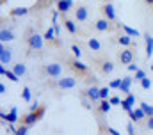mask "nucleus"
I'll return each instance as SVG.
<instances>
[{
	"instance_id": "1",
	"label": "nucleus",
	"mask_w": 153,
	"mask_h": 135,
	"mask_svg": "<svg viewBox=\"0 0 153 135\" xmlns=\"http://www.w3.org/2000/svg\"><path fill=\"white\" fill-rule=\"evenodd\" d=\"M45 37L38 34L34 27H27V30L23 34V43L27 46V55H41L45 52V45H43Z\"/></svg>"
},
{
	"instance_id": "2",
	"label": "nucleus",
	"mask_w": 153,
	"mask_h": 135,
	"mask_svg": "<svg viewBox=\"0 0 153 135\" xmlns=\"http://www.w3.org/2000/svg\"><path fill=\"white\" fill-rule=\"evenodd\" d=\"M62 61H64L66 68H68L75 76L82 78V80L91 75V68L87 66V64H84L82 61H78L76 57H62Z\"/></svg>"
},
{
	"instance_id": "3",
	"label": "nucleus",
	"mask_w": 153,
	"mask_h": 135,
	"mask_svg": "<svg viewBox=\"0 0 153 135\" xmlns=\"http://www.w3.org/2000/svg\"><path fill=\"white\" fill-rule=\"evenodd\" d=\"M76 76H59V78H46V82H45V87H50V89H61V91H64V89H73L76 87Z\"/></svg>"
},
{
	"instance_id": "4",
	"label": "nucleus",
	"mask_w": 153,
	"mask_h": 135,
	"mask_svg": "<svg viewBox=\"0 0 153 135\" xmlns=\"http://www.w3.org/2000/svg\"><path fill=\"white\" fill-rule=\"evenodd\" d=\"M91 61H93V68L102 75V76H107V75H111L112 71H114V62L111 61V59H107V55L103 53V55H91Z\"/></svg>"
},
{
	"instance_id": "5",
	"label": "nucleus",
	"mask_w": 153,
	"mask_h": 135,
	"mask_svg": "<svg viewBox=\"0 0 153 135\" xmlns=\"http://www.w3.org/2000/svg\"><path fill=\"white\" fill-rule=\"evenodd\" d=\"M45 112H46V107L45 105H39L38 108H34V110H29L22 119H20V125H27V126H32V125H36L38 121L43 119V116H45Z\"/></svg>"
},
{
	"instance_id": "6",
	"label": "nucleus",
	"mask_w": 153,
	"mask_h": 135,
	"mask_svg": "<svg viewBox=\"0 0 153 135\" xmlns=\"http://www.w3.org/2000/svg\"><path fill=\"white\" fill-rule=\"evenodd\" d=\"M119 23H116V22H111V20H107V18H98V20H94L93 22V30L96 34H111L114 32V29L117 27Z\"/></svg>"
},
{
	"instance_id": "7",
	"label": "nucleus",
	"mask_w": 153,
	"mask_h": 135,
	"mask_svg": "<svg viewBox=\"0 0 153 135\" xmlns=\"http://www.w3.org/2000/svg\"><path fill=\"white\" fill-rule=\"evenodd\" d=\"M39 71H41V75L45 78H59V76H62V66L59 62H45V64H41Z\"/></svg>"
},
{
	"instance_id": "8",
	"label": "nucleus",
	"mask_w": 153,
	"mask_h": 135,
	"mask_svg": "<svg viewBox=\"0 0 153 135\" xmlns=\"http://www.w3.org/2000/svg\"><path fill=\"white\" fill-rule=\"evenodd\" d=\"M75 20L80 27H87L91 22V9L85 4H78L75 7Z\"/></svg>"
},
{
	"instance_id": "9",
	"label": "nucleus",
	"mask_w": 153,
	"mask_h": 135,
	"mask_svg": "<svg viewBox=\"0 0 153 135\" xmlns=\"http://www.w3.org/2000/svg\"><path fill=\"white\" fill-rule=\"evenodd\" d=\"M134 57H135L134 48L128 46V48H123V50H119V52L116 53V62L121 64V66H128L130 62H134Z\"/></svg>"
},
{
	"instance_id": "10",
	"label": "nucleus",
	"mask_w": 153,
	"mask_h": 135,
	"mask_svg": "<svg viewBox=\"0 0 153 135\" xmlns=\"http://www.w3.org/2000/svg\"><path fill=\"white\" fill-rule=\"evenodd\" d=\"M85 45H87V48L93 52L91 55H103V43L98 39V37H87V41H85Z\"/></svg>"
},
{
	"instance_id": "11",
	"label": "nucleus",
	"mask_w": 153,
	"mask_h": 135,
	"mask_svg": "<svg viewBox=\"0 0 153 135\" xmlns=\"http://www.w3.org/2000/svg\"><path fill=\"white\" fill-rule=\"evenodd\" d=\"M98 11H100V14H102L103 18H107V20H111V22H117V16H116L114 5H112L111 2H103V4L98 7Z\"/></svg>"
},
{
	"instance_id": "12",
	"label": "nucleus",
	"mask_w": 153,
	"mask_h": 135,
	"mask_svg": "<svg viewBox=\"0 0 153 135\" xmlns=\"http://www.w3.org/2000/svg\"><path fill=\"white\" fill-rule=\"evenodd\" d=\"M82 96L87 98L89 101H93V103H98V101L102 100V96H100V87H98V85H89L85 91H82Z\"/></svg>"
},
{
	"instance_id": "13",
	"label": "nucleus",
	"mask_w": 153,
	"mask_h": 135,
	"mask_svg": "<svg viewBox=\"0 0 153 135\" xmlns=\"http://www.w3.org/2000/svg\"><path fill=\"white\" fill-rule=\"evenodd\" d=\"M62 25H64V29L71 34V36H75V34L78 32V23H76V20L68 18L66 14H62Z\"/></svg>"
},
{
	"instance_id": "14",
	"label": "nucleus",
	"mask_w": 153,
	"mask_h": 135,
	"mask_svg": "<svg viewBox=\"0 0 153 135\" xmlns=\"http://www.w3.org/2000/svg\"><path fill=\"white\" fill-rule=\"evenodd\" d=\"M128 116H130V119H132L134 123H141V125L148 119V116L144 114V110H143L141 107H139V108H135V110H130V112H128Z\"/></svg>"
},
{
	"instance_id": "15",
	"label": "nucleus",
	"mask_w": 153,
	"mask_h": 135,
	"mask_svg": "<svg viewBox=\"0 0 153 135\" xmlns=\"http://www.w3.org/2000/svg\"><path fill=\"white\" fill-rule=\"evenodd\" d=\"M55 7H57V11H59L61 14H66V13H70V11L75 7V2H73V0H57Z\"/></svg>"
},
{
	"instance_id": "16",
	"label": "nucleus",
	"mask_w": 153,
	"mask_h": 135,
	"mask_svg": "<svg viewBox=\"0 0 153 135\" xmlns=\"http://www.w3.org/2000/svg\"><path fill=\"white\" fill-rule=\"evenodd\" d=\"M117 45H121V46H125V48H128V46H132L134 48V39H132V36H128V34H119L117 36Z\"/></svg>"
},
{
	"instance_id": "17",
	"label": "nucleus",
	"mask_w": 153,
	"mask_h": 135,
	"mask_svg": "<svg viewBox=\"0 0 153 135\" xmlns=\"http://www.w3.org/2000/svg\"><path fill=\"white\" fill-rule=\"evenodd\" d=\"M111 107H112L111 100H100V101H98V107H96V110H98V114H100V116H105V114H109Z\"/></svg>"
},
{
	"instance_id": "18",
	"label": "nucleus",
	"mask_w": 153,
	"mask_h": 135,
	"mask_svg": "<svg viewBox=\"0 0 153 135\" xmlns=\"http://www.w3.org/2000/svg\"><path fill=\"white\" fill-rule=\"evenodd\" d=\"M0 62H2V66L11 62V50H7L4 43H2V48H0Z\"/></svg>"
},
{
	"instance_id": "19",
	"label": "nucleus",
	"mask_w": 153,
	"mask_h": 135,
	"mask_svg": "<svg viewBox=\"0 0 153 135\" xmlns=\"http://www.w3.org/2000/svg\"><path fill=\"white\" fill-rule=\"evenodd\" d=\"M132 82H134V78H132V76H125V78L121 80V85H119V93H123V94H126V93H130V87H132Z\"/></svg>"
},
{
	"instance_id": "20",
	"label": "nucleus",
	"mask_w": 153,
	"mask_h": 135,
	"mask_svg": "<svg viewBox=\"0 0 153 135\" xmlns=\"http://www.w3.org/2000/svg\"><path fill=\"white\" fill-rule=\"evenodd\" d=\"M2 119L7 121V123H18V110H16V107L11 108V114H2Z\"/></svg>"
},
{
	"instance_id": "21",
	"label": "nucleus",
	"mask_w": 153,
	"mask_h": 135,
	"mask_svg": "<svg viewBox=\"0 0 153 135\" xmlns=\"http://www.w3.org/2000/svg\"><path fill=\"white\" fill-rule=\"evenodd\" d=\"M29 7H14V9H11L9 11V16H13V18H18V16H25V14H29Z\"/></svg>"
},
{
	"instance_id": "22",
	"label": "nucleus",
	"mask_w": 153,
	"mask_h": 135,
	"mask_svg": "<svg viewBox=\"0 0 153 135\" xmlns=\"http://www.w3.org/2000/svg\"><path fill=\"white\" fill-rule=\"evenodd\" d=\"M144 41H146V57L150 59V57L153 55V37L146 32L144 34Z\"/></svg>"
},
{
	"instance_id": "23",
	"label": "nucleus",
	"mask_w": 153,
	"mask_h": 135,
	"mask_svg": "<svg viewBox=\"0 0 153 135\" xmlns=\"http://www.w3.org/2000/svg\"><path fill=\"white\" fill-rule=\"evenodd\" d=\"M119 29H123L125 32L128 34V36H132V37H139V36H141V32H139V30H135V29L128 27V25H126V23H123V22H119Z\"/></svg>"
},
{
	"instance_id": "24",
	"label": "nucleus",
	"mask_w": 153,
	"mask_h": 135,
	"mask_svg": "<svg viewBox=\"0 0 153 135\" xmlns=\"http://www.w3.org/2000/svg\"><path fill=\"white\" fill-rule=\"evenodd\" d=\"M0 73H2L4 76H9V78H11L13 82H20V76H18V75H16L14 71H9V69H5L4 66L0 68Z\"/></svg>"
},
{
	"instance_id": "25",
	"label": "nucleus",
	"mask_w": 153,
	"mask_h": 135,
	"mask_svg": "<svg viewBox=\"0 0 153 135\" xmlns=\"http://www.w3.org/2000/svg\"><path fill=\"white\" fill-rule=\"evenodd\" d=\"M0 39H2V43H5V41H11V39H14V37H13V32H11V30H7L5 27H2V30H0Z\"/></svg>"
},
{
	"instance_id": "26",
	"label": "nucleus",
	"mask_w": 153,
	"mask_h": 135,
	"mask_svg": "<svg viewBox=\"0 0 153 135\" xmlns=\"http://www.w3.org/2000/svg\"><path fill=\"white\" fill-rule=\"evenodd\" d=\"M13 71L18 75V76H22V75H25V71H27V68H25V64H22V62H18V64H14L13 66Z\"/></svg>"
},
{
	"instance_id": "27",
	"label": "nucleus",
	"mask_w": 153,
	"mask_h": 135,
	"mask_svg": "<svg viewBox=\"0 0 153 135\" xmlns=\"http://www.w3.org/2000/svg\"><path fill=\"white\" fill-rule=\"evenodd\" d=\"M139 107L144 110V114H146L148 117H150V116H153V105H148L146 101H141V105H139Z\"/></svg>"
},
{
	"instance_id": "28",
	"label": "nucleus",
	"mask_w": 153,
	"mask_h": 135,
	"mask_svg": "<svg viewBox=\"0 0 153 135\" xmlns=\"http://www.w3.org/2000/svg\"><path fill=\"white\" fill-rule=\"evenodd\" d=\"M82 82H85L87 85H98V82H100V80H98L94 75H89V76H87V78H84Z\"/></svg>"
},
{
	"instance_id": "29",
	"label": "nucleus",
	"mask_w": 153,
	"mask_h": 135,
	"mask_svg": "<svg viewBox=\"0 0 153 135\" xmlns=\"http://www.w3.org/2000/svg\"><path fill=\"white\" fill-rule=\"evenodd\" d=\"M144 76H146V73H144L143 69H137V71L134 73V82H141Z\"/></svg>"
},
{
	"instance_id": "30",
	"label": "nucleus",
	"mask_w": 153,
	"mask_h": 135,
	"mask_svg": "<svg viewBox=\"0 0 153 135\" xmlns=\"http://www.w3.org/2000/svg\"><path fill=\"white\" fill-rule=\"evenodd\" d=\"M100 96L102 100H107L111 96V87H100Z\"/></svg>"
},
{
	"instance_id": "31",
	"label": "nucleus",
	"mask_w": 153,
	"mask_h": 135,
	"mask_svg": "<svg viewBox=\"0 0 153 135\" xmlns=\"http://www.w3.org/2000/svg\"><path fill=\"white\" fill-rule=\"evenodd\" d=\"M29 128H30V126H27V125H20V126H18V130H16V134H14V135H27V132H29Z\"/></svg>"
},
{
	"instance_id": "32",
	"label": "nucleus",
	"mask_w": 153,
	"mask_h": 135,
	"mask_svg": "<svg viewBox=\"0 0 153 135\" xmlns=\"http://www.w3.org/2000/svg\"><path fill=\"white\" fill-rule=\"evenodd\" d=\"M71 52H73V55H75L76 59H80V55H82V48H80L78 45H71Z\"/></svg>"
},
{
	"instance_id": "33",
	"label": "nucleus",
	"mask_w": 153,
	"mask_h": 135,
	"mask_svg": "<svg viewBox=\"0 0 153 135\" xmlns=\"http://www.w3.org/2000/svg\"><path fill=\"white\" fill-rule=\"evenodd\" d=\"M141 87H143V89H150V87H152V80H150L148 76H144V78L141 80Z\"/></svg>"
},
{
	"instance_id": "34",
	"label": "nucleus",
	"mask_w": 153,
	"mask_h": 135,
	"mask_svg": "<svg viewBox=\"0 0 153 135\" xmlns=\"http://www.w3.org/2000/svg\"><path fill=\"white\" fill-rule=\"evenodd\" d=\"M121 80H123V78H114V80L109 84V87H111V89H119V85H121Z\"/></svg>"
},
{
	"instance_id": "35",
	"label": "nucleus",
	"mask_w": 153,
	"mask_h": 135,
	"mask_svg": "<svg viewBox=\"0 0 153 135\" xmlns=\"http://www.w3.org/2000/svg\"><path fill=\"white\" fill-rule=\"evenodd\" d=\"M144 126H146V130H150V132H153V116H150L146 121H144Z\"/></svg>"
},
{
	"instance_id": "36",
	"label": "nucleus",
	"mask_w": 153,
	"mask_h": 135,
	"mask_svg": "<svg viewBox=\"0 0 153 135\" xmlns=\"http://www.w3.org/2000/svg\"><path fill=\"white\" fill-rule=\"evenodd\" d=\"M22 98H23V101H30V89H29V87H23Z\"/></svg>"
},
{
	"instance_id": "37",
	"label": "nucleus",
	"mask_w": 153,
	"mask_h": 135,
	"mask_svg": "<svg viewBox=\"0 0 153 135\" xmlns=\"http://www.w3.org/2000/svg\"><path fill=\"white\" fill-rule=\"evenodd\" d=\"M126 132H128V135H134V121L126 125Z\"/></svg>"
},
{
	"instance_id": "38",
	"label": "nucleus",
	"mask_w": 153,
	"mask_h": 135,
	"mask_svg": "<svg viewBox=\"0 0 153 135\" xmlns=\"http://www.w3.org/2000/svg\"><path fill=\"white\" fill-rule=\"evenodd\" d=\"M111 103H112V105H121V98H117V96H112V98H111Z\"/></svg>"
},
{
	"instance_id": "39",
	"label": "nucleus",
	"mask_w": 153,
	"mask_h": 135,
	"mask_svg": "<svg viewBox=\"0 0 153 135\" xmlns=\"http://www.w3.org/2000/svg\"><path fill=\"white\" fill-rule=\"evenodd\" d=\"M137 69H139V68L135 66V64H134V62H130V64H128V71H130V73H135V71H137Z\"/></svg>"
},
{
	"instance_id": "40",
	"label": "nucleus",
	"mask_w": 153,
	"mask_h": 135,
	"mask_svg": "<svg viewBox=\"0 0 153 135\" xmlns=\"http://www.w3.org/2000/svg\"><path fill=\"white\" fill-rule=\"evenodd\" d=\"M107 130H109V134H111V135H121L119 132H116L114 128H111V126H107Z\"/></svg>"
},
{
	"instance_id": "41",
	"label": "nucleus",
	"mask_w": 153,
	"mask_h": 135,
	"mask_svg": "<svg viewBox=\"0 0 153 135\" xmlns=\"http://www.w3.org/2000/svg\"><path fill=\"white\" fill-rule=\"evenodd\" d=\"M144 4H146V5H150V7H153V0H144Z\"/></svg>"
},
{
	"instance_id": "42",
	"label": "nucleus",
	"mask_w": 153,
	"mask_h": 135,
	"mask_svg": "<svg viewBox=\"0 0 153 135\" xmlns=\"http://www.w3.org/2000/svg\"><path fill=\"white\" fill-rule=\"evenodd\" d=\"M152 71H153V62H152Z\"/></svg>"
},
{
	"instance_id": "43",
	"label": "nucleus",
	"mask_w": 153,
	"mask_h": 135,
	"mask_svg": "<svg viewBox=\"0 0 153 135\" xmlns=\"http://www.w3.org/2000/svg\"><path fill=\"white\" fill-rule=\"evenodd\" d=\"M103 2H111V0H103Z\"/></svg>"
},
{
	"instance_id": "44",
	"label": "nucleus",
	"mask_w": 153,
	"mask_h": 135,
	"mask_svg": "<svg viewBox=\"0 0 153 135\" xmlns=\"http://www.w3.org/2000/svg\"><path fill=\"white\" fill-rule=\"evenodd\" d=\"M55 2H57V0H55Z\"/></svg>"
}]
</instances>
